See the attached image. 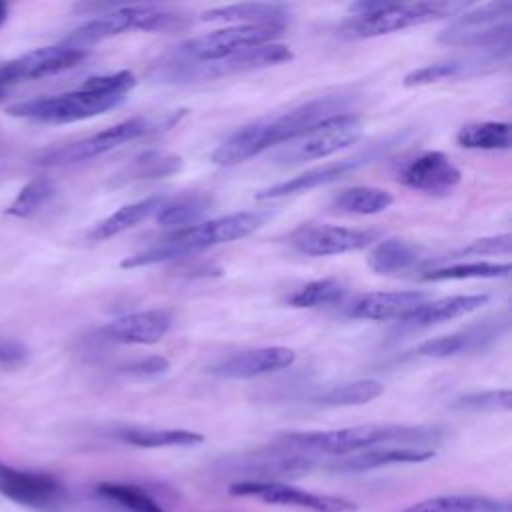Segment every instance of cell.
<instances>
[{
	"label": "cell",
	"instance_id": "cell-1",
	"mask_svg": "<svg viewBox=\"0 0 512 512\" xmlns=\"http://www.w3.org/2000/svg\"><path fill=\"white\" fill-rule=\"evenodd\" d=\"M342 108L344 102L340 96H322L294 106L286 112L258 118L250 124H244L224 142H220L212 152L210 160L218 166H236L276 144L290 142L316 122L340 114Z\"/></svg>",
	"mask_w": 512,
	"mask_h": 512
},
{
	"label": "cell",
	"instance_id": "cell-2",
	"mask_svg": "<svg viewBox=\"0 0 512 512\" xmlns=\"http://www.w3.org/2000/svg\"><path fill=\"white\" fill-rule=\"evenodd\" d=\"M134 86L136 76L130 70H118L112 74L92 76L78 88L62 94L16 102L8 112L16 118L42 124H70L120 106Z\"/></svg>",
	"mask_w": 512,
	"mask_h": 512
},
{
	"label": "cell",
	"instance_id": "cell-3",
	"mask_svg": "<svg viewBox=\"0 0 512 512\" xmlns=\"http://www.w3.org/2000/svg\"><path fill=\"white\" fill-rule=\"evenodd\" d=\"M440 440V430L428 426L406 424H360L338 430H314V432H288L282 434V442L300 450L348 456L370 448L402 444L424 448V444Z\"/></svg>",
	"mask_w": 512,
	"mask_h": 512
},
{
	"label": "cell",
	"instance_id": "cell-4",
	"mask_svg": "<svg viewBox=\"0 0 512 512\" xmlns=\"http://www.w3.org/2000/svg\"><path fill=\"white\" fill-rule=\"evenodd\" d=\"M262 222H264V216L256 212H234V214H226L206 222H198L194 226L174 230L172 234L164 236L158 244L124 258L120 266L138 268V266H150L158 262L184 258L204 248L242 240L252 232H256L262 226Z\"/></svg>",
	"mask_w": 512,
	"mask_h": 512
},
{
	"label": "cell",
	"instance_id": "cell-5",
	"mask_svg": "<svg viewBox=\"0 0 512 512\" xmlns=\"http://www.w3.org/2000/svg\"><path fill=\"white\" fill-rule=\"evenodd\" d=\"M470 8L468 2H384L372 14L350 16L338 28L336 36L344 40H364L382 34L400 32L412 26L428 24L442 18L460 16Z\"/></svg>",
	"mask_w": 512,
	"mask_h": 512
},
{
	"label": "cell",
	"instance_id": "cell-6",
	"mask_svg": "<svg viewBox=\"0 0 512 512\" xmlns=\"http://www.w3.org/2000/svg\"><path fill=\"white\" fill-rule=\"evenodd\" d=\"M292 50L286 44L272 42L266 46L242 50L238 54L210 60V62H192L182 58H164L154 68V78L164 82H202V80H216L234 74H244L268 66H276L282 62L292 60Z\"/></svg>",
	"mask_w": 512,
	"mask_h": 512
},
{
	"label": "cell",
	"instance_id": "cell-7",
	"mask_svg": "<svg viewBox=\"0 0 512 512\" xmlns=\"http://www.w3.org/2000/svg\"><path fill=\"white\" fill-rule=\"evenodd\" d=\"M188 20L180 12H172L162 6L154 4H118L114 10L96 16L94 20L76 28L68 38L66 44L84 48L88 44L120 36L130 30H144V32H168L186 28Z\"/></svg>",
	"mask_w": 512,
	"mask_h": 512
},
{
	"label": "cell",
	"instance_id": "cell-8",
	"mask_svg": "<svg viewBox=\"0 0 512 512\" xmlns=\"http://www.w3.org/2000/svg\"><path fill=\"white\" fill-rule=\"evenodd\" d=\"M180 116H182V110L178 114H174L172 118H168L166 122H162V118L158 120V118H150V116H134V118L122 120L110 128H104L96 134L86 136V138L44 150L38 156V164H42V166H72V164L92 160V158L102 156L126 142L148 136L162 128H170L174 122H178Z\"/></svg>",
	"mask_w": 512,
	"mask_h": 512
},
{
	"label": "cell",
	"instance_id": "cell-9",
	"mask_svg": "<svg viewBox=\"0 0 512 512\" xmlns=\"http://www.w3.org/2000/svg\"><path fill=\"white\" fill-rule=\"evenodd\" d=\"M362 134H364V124L360 116L350 112H340L316 122L314 126L304 130L300 136L286 142L274 154V160L282 166L302 164L308 160H322L340 150L350 148L362 138Z\"/></svg>",
	"mask_w": 512,
	"mask_h": 512
},
{
	"label": "cell",
	"instance_id": "cell-10",
	"mask_svg": "<svg viewBox=\"0 0 512 512\" xmlns=\"http://www.w3.org/2000/svg\"><path fill=\"white\" fill-rule=\"evenodd\" d=\"M512 2L498 0L478 8H468L440 34L438 42L446 46H466L478 50L510 48Z\"/></svg>",
	"mask_w": 512,
	"mask_h": 512
},
{
	"label": "cell",
	"instance_id": "cell-11",
	"mask_svg": "<svg viewBox=\"0 0 512 512\" xmlns=\"http://www.w3.org/2000/svg\"><path fill=\"white\" fill-rule=\"evenodd\" d=\"M286 26L282 24H246V26H226L194 38H188L174 46L172 56L192 62H210L220 60L242 50L258 48L276 42L282 36Z\"/></svg>",
	"mask_w": 512,
	"mask_h": 512
},
{
	"label": "cell",
	"instance_id": "cell-12",
	"mask_svg": "<svg viewBox=\"0 0 512 512\" xmlns=\"http://www.w3.org/2000/svg\"><path fill=\"white\" fill-rule=\"evenodd\" d=\"M86 54V48L58 44L34 48L12 60L0 62V92L6 96V92L18 82L38 80L66 72L78 66L86 58Z\"/></svg>",
	"mask_w": 512,
	"mask_h": 512
},
{
	"label": "cell",
	"instance_id": "cell-13",
	"mask_svg": "<svg viewBox=\"0 0 512 512\" xmlns=\"http://www.w3.org/2000/svg\"><path fill=\"white\" fill-rule=\"evenodd\" d=\"M228 494L238 498H256L274 506H290L312 512H354L356 504L342 496L316 494L290 484L270 480H242L228 486Z\"/></svg>",
	"mask_w": 512,
	"mask_h": 512
},
{
	"label": "cell",
	"instance_id": "cell-14",
	"mask_svg": "<svg viewBox=\"0 0 512 512\" xmlns=\"http://www.w3.org/2000/svg\"><path fill=\"white\" fill-rule=\"evenodd\" d=\"M380 238L372 228H346L330 224L302 226L290 236V244L304 256H338L346 252H358L372 246Z\"/></svg>",
	"mask_w": 512,
	"mask_h": 512
},
{
	"label": "cell",
	"instance_id": "cell-15",
	"mask_svg": "<svg viewBox=\"0 0 512 512\" xmlns=\"http://www.w3.org/2000/svg\"><path fill=\"white\" fill-rule=\"evenodd\" d=\"M388 146H390V140L380 144V146H372L370 150L360 152L356 156L334 160V162L310 168V170H306V172H302V174H298V176H294L290 180H284V182L272 184L268 188H262L254 196H256V200H272V198H284V196H292V194H302V192H308V190L332 184V182L342 180L348 174L356 172L358 168L374 162L378 156H382V152H386Z\"/></svg>",
	"mask_w": 512,
	"mask_h": 512
},
{
	"label": "cell",
	"instance_id": "cell-16",
	"mask_svg": "<svg viewBox=\"0 0 512 512\" xmlns=\"http://www.w3.org/2000/svg\"><path fill=\"white\" fill-rule=\"evenodd\" d=\"M396 180L402 186L418 192L444 194L460 184L462 172L444 152L426 150L406 160L398 168Z\"/></svg>",
	"mask_w": 512,
	"mask_h": 512
},
{
	"label": "cell",
	"instance_id": "cell-17",
	"mask_svg": "<svg viewBox=\"0 0 512 512\" xmlns=\"http://www.w3.org/2000/svg\"><path fill=\"white\" fill-rule=\"evenodd\" d=\"M0 494L24 506L56 504L64 496V486L46 472L16 470L0 462Z\"/></svg>",
	"mask_w": 512,
	"mask_h": 512
},
{
	"label": "cell",
	"instance_id": "cell-18",
	"mask_svg": "<svg viewBox=\"0 0 512 512\" xmlns=\"http://www.w3.org/2000/svg\"><path fill=\"white\" fill-rule=\"evenodd\" d=\"M296 360V352L288 346H264L236 352L210 368V374L218 378H256L270 372L290 368Z\"/></svg>",
	"mask_w": 512,
	"mask_h": 512
},
{
	"label": "cell",
	"instance_id": "cell-19",
	"mask_svg": "<svg viewBox=\"0 0 512 512\" xmlns=\"http://www.w3.org/2000/svg\"><path fill=\"white\" fill-rule=\"evenodd\" d=\"M502 330H504V324L498 318L484 320L482 324L478 322V324H472L458 332L424 340L416 348V354L426 356V358H454V356H462V354L480 352V350H486L488 346H492L498 340V336L502 334Z\"/></svg>",
	"mask_w": 512,
	"mask_h": 512
},
{
	"label": "cell",
	"instance_id": "cell-20",
	"mask_svg": "<svg viewBox=\"0 0 512 512\" xmlns=\"http://www.w3.org/2000/svg\"><path fill=\"white\" fill-rule=\"evenodd\" d=\"M172 326V314L162 308L118 316L100 328L102 338L118 344H156Z\"/></svg>",
	"mask_w": 512,
	"mask_h": 512
},
{
	"label": "cell",
	"instance_id": "cell-21",
	"mask_svg": "<svg viewBox=\"0 0 512 512\" xmlns=\"http://www.w3.org/2000/svg\"><path fill=\"white\" fill-rule=\"evenodd\" d=\"M510 54V48H502V50H478L476 56H468V58H450V60H442V62H434V64H426L422 68H416L412 72H408L402 80L404 86L412 88V86H426L432 82H440V80H452V78H466V76H474L480 74L488 68H494V64H498L500 60H506Z\"/></svg>",
	"mask_w": 512,
	"mask_h": 512
},
{
	"label": "cell",
	"instance_id": "cell-22",
	"mask_svg": "<svg viewBox=\"0 0 512 512\" xmlns=\"http://www.w3.org/2000/svg\"><path fill=\"white\" fill-rule=\"evenodd\" d=\"M426 300L428 292L422 290L368 292L348 306V314L360 320H400Z\"/></svg>",
	"mask_w": 512,
	"mask_h": 512
},
{
	"label": "cell",
	"instance_id": "cell-23",
	"mask_svg": "<svg viewBox=\"0 0 512 512\" xmlns=\"http://www.w3.org/2000/svg\"><path fill=\"white\" fill-rule=\"evenodd\" d=\"M488 294H456L446 296L438 300H426L418 308H414L410 314L400 318V326L406 330H418V328H430L466 314H472L480 310L484 304H488Z\"/></svg>",
	"mask_w": 512,
	"mask_h": 512
},
{
	"label": "cell",
	"instance_id": "cell-24",
	"mask_svg": "<svg viewBox=\"0 0 512 512\" xmlns=\"http://www.w3.org/2000/svg\"><path fill=\"white\" fill-rule=\"evenodd\" d=\"M290 8L276 2H240L204 10L200 14L202 22H224L230 26H246V24H282L286 26Z\"/></svg>",
	"mask_w": 512,
	"mask_h": 512
},
{
	"label": "cell",
	"instance_id": "cell-25",
	"mask_svg": "<svg viewBox=\"0 0 512 512\" xmlns=\"http://www.w3.org/2000/svg\"><path fill=\"white\" fill-rule=\"evenodd\" d=\"M166 198L168 196H164V194H152V196L140 198L136 202L124 204L122 208H118L116 212H112L110 216H106L104 220L94 224L88 230L86 240H90V242H104V240H110V238L130 230L132 226H136L144 218L156 214Z\"/></svg>",
	"mask_w": 512,
	"mask_h": 512
},
{
	"label": "cell",
	"instance_id": "cell-26",
	"mask_svg": "<svg viewBox=\"0 0 512 512\" xmlns=\"http://www.w3.org/2000/svg\"><path fill=\"white\" fill-rule=\"evenodd\" d=\"M212 208V196L196 190H186L164 200L156 212V222L166 228L182 230L198 224Z\"/></svg>",
	"mask_w": 512,
	"mask_h": 512
},
{
	"label": "cell",
	"instance_id": "cell-27",
	"mask_svg": "<svg viewBox=\"0 0 512 512\" xmlns=\"http://www.w3.org/2000/svg\"><path fill=\"white\" fill-rule=\"evenodd\" d=\"M434 458L432 448H414V446H382L370 448L340 460L334 468L340 470H372L388 464H414Z\"/></svg>",
	"mask_w": 512,
	"mask_h": 512
},
{
	"label": "cell",
	"instance_id": "cell-28",
	"mask_svg": "<svg viewBox=\"0 0 512 512\" xmlns=\"http://www.w3.org/2000/svg\"><path fill=\"white\" fill-rule=\"evenodd\" d=\"M366 262L380 276H396L418 266L420 252L408 240L386 238L372 246Z\"/></svg>",
	"mask_w": 512,
	"mask_h": 512
},
{
	"label": "cell",
	"instance_id": "cell-29",
	"mask_svg": "<svg viewBox=\"0 0 512 512\" xmlns=\"http://www.w3.org/2000/svg\"><path fill=\"white\" fill-rule=\"evenodd\" d=\"M394 204V196L378 186H352L340 190L330 208L340 214H354V216H372L386 212Z\"/></svg>",
	"mask_w": 512,
	"mask_h": 512
},
{
	"label": "cell",
	"instance_id": "cell-30",
	"mask_svg": "<svg viewBox=\"0 0 512 512\" xmlns=\"http://www.w3.org/2000/svg\"><path fill=\"white\" fill-rule=\"evenodd\" d=\"M118 438L138 448H170V446H196L204 442V436L184 428H122Z\"/></svg>",
	"mask_w": 512,
	"mask_h": 512
},
{
	"label": "cell",
	"instance_id": "cell-31",
	"mask_svg": "<svg viewBox=\"0 0 512 512\" xmlns=\"http://www.w3.org/2000/svg\"><path fill=\"white\" fill-rule=\"evenodd\" d=\"M182 158L178 154L166 152V150H146L140 152L132 162L122 170L120 180L132 182V180H158L172 176L182 170Z\"/></svg>",
	"mask_w": 512,
	"mask_h": 512
},
{
	"label": "cell",
	"instance_id": "cell-32",
	"mask_svg": "<svg viewBox=\"0 0 512 512\" xmlns=\"http://www.w3.org/2000/svg\"><path fill=\"white\" fill-rule=\"evenodd\" d=\"M384 394V384L372 378H360L334 384L314 396L320 406H362Z\"/></svg>",
	"mask_w": 512,
	"mask_h": 512
},
{
	"label": "cell",
	"instance_id": "cell-33",
	"mask_svg": "<svg viewBox=\"0 0 512 512\" xmlns=\"http://www.w3.org/2000/svg\"><path fill=\"white\" fill-rule=\"evenodd\" d=\"M456 144L468 150H508V122H472L456 132Z\"/></svg>",
	"mask_w": 512,
	"mask_h": 512
},
{
	"label": "cell",
	"instance_id": "cell-34",
	"mask_svg": "<svg viewBox=\"0 0 512 512\" xmlns=\"http://www.w3.org/2000/svg\"><path fill=\"white\" fill-rule=\"evenodd\" d=\"M400 512H502V504L486 496L450 494L426 498Z\"/></svg>",
	"mask_w": 512,
	"mask_h": 512
},
{
	"label": "cell",
	"instance_id": "cell-35",
	"mask_svg": "<svg viewBox=\"0 0 512 512\" xmlns=\"http://www.w3.org/2000/svg\"><path fill=\"white\" fill-rule=\"evenodd\" d=\"M512 266L508 262H458L448 266L430 268L422 274L428 282H442V280H478V278H506Z\"/></svg>",
	"mask_w": 512,
	"mask_h": 512
},
{
	"label": "cell",
	"instance_id": "cell-36",
	"mask_svg": "<svg viewBox=\"0 0 512 512\" xmlns=\"http://www.w3.org/2000/svg\"><path fill=\"white\" fill-rule=\"evenodd\" d=\"M346 296V286L336 278H320L306 282L288 296L292 308H318L326 304H336Z\"/></svg>",
	"mask_w": 512,
	"mask_h": 512
},
{
	"label": "cell",
	"instance_id": "cell-37",
	"mask_svg": "<svg viewBox=\"0 0 512 512\" xmlns=\"http://www.w3.org/2000/svg\"><path fill=\"white\" fill-rule=\"evenodd\" d=\"M96 492L130 512H166L148 492L134 484L102 482L96 486Z\"/></svg>",
	"mask_w": 512,
	"mask_h": 512
},
{
	"label": "cell",
	"instance_id": "cell-38",
	"mask_svg": "<svg viewBox=\"0 0 512 512\" xmlns=\"http://www.w3.org/2000/svg\"><path fill=\"white\" fill-rule=\"evenodd\" d=\"M54 194V184L48 178H34L20 188L16 198L6 208V214L14 218H28L38 212Z\"/></svg>",
	"mask_w": 512,
	"mask_h": 512
},
{
	"label": "cell",
	"instance_id": "cell-39",
	"mask_svg": "<svg viewBox=\"0 0 512 512\" xmlns=\"http://www.w3.org/2000/svg\"><path fill=\"white\" fill-rule=\"evenodd\" d=\"M458 410L466 412H496V410H510L512 394L510 390H484L460 396L452 404Z\"/></svg>",
	"mask_w": 512,
	"mask_h": 512
},
{
	"label": "cell",
	"instance_id": "cell-40",
	"mask_svg": "<svg viewBox=\"0 0 512 512\" xmlns=\"http://www.w3.org/2000/svg\"><path fill=\"white\" fill-rule=\"evenodd\" d=\"M512 250V236L508 232L496 236L476 238L470 244L454 250L448 260H464V258H478V256H492V254H510Z\"/></svg>",
	"mask_w": 512,
	"mask_h": 512
},
{
	"label": "cell",
	"instance_id": "cell-41",
	"mask_svg": "<svg viewBox=\"0 0 512 512\" xmlns=\"http://www.w3.org/2000/svg\"><path fill=\"white\" fill-rule=\"evenodd\" d=\"M168 368H170V362L164 356H148V358L126 364L122 372L134 378H156L168 372Z\"/></svg>",
	"mask_w": 512,
	"mask_h": 512
},
{
	"label": "cell",
	"instance_id": "cell-42",
	"mask_svg": "<svg viewBox=\"0 0 512 512\" xmlns=\"http://www.w3.org/2000/svg\"><path fill=\"white\" fill-rule=\"evenodd\" d=\"M26 346L14 338L0 334V366H18L26 360Z\"/></svg>",
	"mask_w": 512,
	"mask_h": 512
},
{
	"label": "cell",
	"instance_id": "cell-43",
	"mask_svg": "<svg viewBox=\"0 0 512 512\" xmlns=\"http://www.w3.org/2000/svg\"><path fill=\"white\" fill-rule=\"evenodd\" d=\"M6 18H8V6L4 2H0V26L4 24Z\"/></svg>",
	"mask_w": 512,
	"mask_h": 512
}]
</instances>
